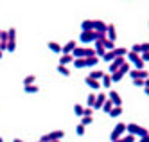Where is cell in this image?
<instances>
[{
  "mask_svg": "<svg viewBox=\"0 0 149 142\" xmlns=\"http://www.w3.org/2000/svg\"><path fill=\"white\" fill-rule=\"evenodd\" d=\"M127 59L126 61H130V63H133V67L136 69V70H144L146 69V63L142 61V58L138 56V54H135V52H131V50H127Z\"/></svg>",
  "mask_w": 149,
  "mask_h": 142,
  "instance_id": "6da1fadb",
  "label": "cell"
},
{
  "mask_svg": "<svg viewBox=\"0 0 149 142\" xmlns=\"http://www.w3.org/2000/svg\"><path fill=\"white\" fill-rule=\"evenodd\" d=\"M102 34H99V32H95V31H86V32H81L79 34V40L83 41V43H95L99 38H101Z\"/></svg>",
  "mask_w": 149,
  "mask_h": 142,
  "instance_id": "7a4b0ae2",
  "label": "cell"
},
{
  "mask_svg": "<svg viewBox=\"0 0 149 142\" xmlns=\"http://www.w3.org/2000/svg\"><path fill=\"white\" fill-rule=\"evenodd\" d=\"M126 63V58H122V56H119V58H115L111 63H110V67H108V70H110V74H113V72H117L122 65Z\"/></svg>",
  "mask_w": 149,
  "mask_h": 142,
  "instance_id": "3957f363",
  "label": "cell"
},
{
  "mask_svg": "<svg viewBox=\"0 0 149 142\" xmlns=\"http://www.w3.org/2000/svg\"><path fill=\"white\" fill-rule=\"evenodd\" d=\"M126 132V124H122V122H119L115 128H113V132H111V135H110V139H111V142L113 140H117V139H120V135Z\"/></svg>",
  "mask_w": 149,
  "mask_h": 142,
  "instance_id": "277c9868",
  "label": "cell"
},
{
  "mask_svg": "<svg viewBox=\"0 0 149 142\" xmlns=\"http://www.w3.org/2000/svg\"><path fill=\"white\" fill-rule=\"evenodd\" d=\"M106 29H108V24H104L102 20H93V31L99 32V34L106 36Z\"/></svg>",
  "mask_w": 149,
  "mask_h": 142,
  "instance_id": "5b68a950",
  "label": "cell"
},
{
  "mask_svg": "<svg viewBox=\"0 0 149 142\" xmlns=\"http://www.w3.org/2000/svg\"><path fill=\"white\" fill-rule=\"evenodd\" d=\"M127 74L131 76V79H147V78H149L147 70H136V69H135V70H130Z\"/></svg>",
  "mask_w": 149,
  "mask_h": 142,
  "instance_id": "8992f818",
  "label": "cell"
},
{
  "mask_svg": "<svg viewBox=\"0 0 149 142\" xmlns=\"http://www.w3.org/2000/svg\"><path fill=\"white\" fill-rule=\"evenodd\" d=\"M106 38L115 43V40H117V29H115L113 24H108V29H106Z\"/></svg>",
  "mask_w": 149,
  "mask_h": 142,
  "instance_id": "52a82bcc",
  "label": "cell"
},
{
  "mask_svg": "<svg viewBox=\"0 0 149 142\" xmlns=\"http://www.w3.org/2000/svg\"><path fill=\"white\" fill-rule=\"evenodd\" d=\"M108 99L113 103V106H120V104H122V99H120V95L117 94L115 90H111V92L108 94Z\"/></svg>",
  "mask_w": 149,
  "mask_h": 142,
  "instance_id": "ba28073f",
  "label": "cell"
},
{
  "mask_svg": "<svg viewBox=\"0 0 149 142\" xmlns=\"http://www.w3.org/2000/svg\"><path fill=\"white\" fill-rule=\"evenodd\" d=\"M106 99H108V95L101 92L97 97H95V104H93V110H99V108H102V104H104V101H106Z\"/></svg>",
  "mask_w": 149,
  "mask_h": 142,
  "instance_id": "9c48e42d",
  "label": "cell"
},
{
  "mask_svg": "<svg viewBox=\"0 0 149 142\" xmlns=\"http://www.w3.org/2000/svg\"><path fill=\"white\" fill-rule=\"evenodd\" d=\"M101 41H102V47H104V50H106V52L115 49V43H113V41H110L106 36H101Z\"/></svg>",
  "mask_w": 149,
  "mask_h": 142,
  "instance_id": "30bf717a",
  "label": "cell"
},
{
  "mask_svg": "<svg viewBox=\"0 0 149 142\" xmlns=\"http://www.w3.org/2000/svg\"><path fill=\"white\" fill-rule=\"evenodd\" d=\"M63 137H65V133H63L61 129H54V132L49 133V140H61Z\"/></svg>",
  "mask_w": 149,
  "mask_h": 142,
  "instance_id": "8fae6325",
  "label": "cell"
},
{
  "mask_svg": "<svg viewBox=\"0 0 149 142\" xmlns=\"http://www.w3.org/2000/svg\"><path fill=\"white\" fill-rule=\"evenodd\" d=\"M68 63H74V56H72V54H63V56L59 58V65L67 67Z\"/></svg>",
  "mask_w": 149,
  "mask_h": 142,
  "instance_id": "7c38bea8",
  "label": "cell"
},
{
  "mask_svg": "<svg viewBox=\"0 0 149 142\" xmlns=\"http://www.w3.org/2000/svg\"><path fill=\"white\" fill-rule=\"evenodd\" d=\"M72 56H74V59H83L84 58V47H76L72 50Z\"/></svg>",
  "mask_w": 149,
  "mask_h": 142,
  "instance_id": "4fadbf2b",
  "label": "cell"
},
{
  "mask_svg": "<svg viewBox=\"0 0 149 142\" xmlns=\"http://www.w3.org/2000/svg\"><path fill=\"white\" fill-rule=\"evenodd\" d=\"M76 49V41H67L65 45H63V54H72V50Z\"/></svg>",
  "mask_w": 149,
  "mask_h": 142,
  "instance_id": "5bb4252c",
  "label": "cell"
},
{
  "mask_svg": "<svg viewBox=\"0 0 149 142\" xmlns=\"http://www.w3.org/2000/svg\"><path fill=\"white\" fill-rule=\"evenodd\" d=\"M81 29H83V32L93 31V20H83L81 22Z\"/></svg>",
  "mask_w": 149,
  "mask_h": 142,
  "instance_id": "9a60e30c",
  "label": "cell"
},
{
  "mask_svg": "<svg viewBox=\"0 0 149 142\" xmlns=\"http://www.w3.org/2000/svg\"><path fill=\"white\" fill-rule=\"evenodd\" d=\"M84 83H86L92 90H99V88H101V83L95 81V79H92V78H86V79H84Z\"/></svg>",
  "mask_w": 149,
  "mask_h": 142,
  "instance_id": "2e32d148",
  "label": "cell"
},
{
  "mask_svg": "<svg viewBox=\"0 0 149 142\" xmlns=\"http://www.w3.org/2000/svg\"><path fill=\"white\" fill-rule=\"evenodd\" d=\"M49 49L52 52H56V54L63 52V45H59V43H56V41H49Z\"/></svg>",
  "mask_w": 149,
  "mask_h": 142,
  "instance_id": "e0dca14e",
  "label": "cell"
},
{
  "mask_svg": "<svg viewBox=\"0 0 149 142\" xmlns=\"http://www.w3.org/2000/svg\"><path fill=\"white\" fill-rule=\"evenodd\" d=\"M24 92L25 94H38L40 92V86H36V85H27V86H24Z\"/></svg>",
  "mask_w": 149,
  "mask_h": 142,
  "instance_id": "ac0fdd59",
  "label": "cell"
},
{
  "mask_svg": "<svg viewBox=\"0 0 149 142\" xmlns=\"http://www.w3.org/2000/svg\"><path fill=\"white\" fill-rule=\"evenodd\" d=\"M113 54H115V58H119V56H126V54H127V49L126 47H115L113 49Z\"/></svg>",
  "mask_w": 149,
  "mask_h": 142,
  "instance_id": "d6986e66",
  "label": "cell"
},
{
  "mask_svg": "<svg viewBox=\"0 0 149 142\" xmlns=\"http://www.w3.org/2000/svg\"><path fill=\"white\" fill-rule=\"evenodd\" d=\"M97 63H99L97 56H95V58H84V65H86V67H95Z\"/></svg>",
  "mask_w": 149,
  "mask_h": 142,
  "instance_id": "ffe728a7",
  "label": "cell"
},
{
  "mask_svg": "<svg viewBox=\"0 0 149 142\" xmlns=\"http://www.w3.org/2000/svg\"><path fill=\"white\" fill-rule=\"evenodd\" d=\"M113 83H111V78H110V74H104L102 76V83H101V86H106V88H108V86H111Z\"/></svg>",
  "mask_w": 149,
  "mask_h": 142,
  "instance_id": "44dd1931",
  "label": "cell"
},
{
  "mask_svg": "<svg viewBox=\"0 0 149 142\" xmlns=\"http://www.w3.org/2000/svg\"><path fill=\"white\" fill-rule=\"evenodd\" d=\"M120 113H122V106H113V108H111V112H110V117L115 119V117H119Z\"/></svg>",
  "mask_w": 149,
  "mask_h": 142,
  "instance_id": "7402d4cb",
  "label": "cell"
},
{
  "mask_svg": "<svg viewBox=\"0 0 149 142\" xmlns=\"http://www.w3.org/2000/svg\"><path fill=\"white\" fill-rule=\"evenodd\" d=\"M102 76H104V72L102 70H95V72H92L88 78H92V79H95V81H99V79H102Z\"/></svg>",
  "mask_w": 149,
  "mask_h": 142,
  "instance_id": "603a6c76",
  "label": "cell"
},
{
  "mask_svg": "<svg viewBox=\"0 0 149 142\" xmlns=\"http://www.w3.org/2000/svg\"><path fill=\"white\" fill-rule=\"evenodd\" d=\"M111 108H113V103H111L110 99H106V101H104V104H102V112L110 113V112H111Z\"/></svg>",
  "mask_w": 149,
  "mask_h": 142,
  "instance_id": "cb8c5ba5",
  "label": "cell"
},
{
  "mask_svg": "<svg viewBox=\"0 0 149 142\" xmlns=\"http://www.w3.org/2000/svg\"><path fill=\"white\" fill-rule=\"evenodd\" d=\"M84 58H95V49L84 47Z\"/></svg>",
  "mask_w": 149,
  "mask_h": 142,
  "instance_id": "d4e9b609",
  "label": "cell"
},
{
  "mask_svg": "<svg viewBox=\"0 0 149 142\" xmlns=\"http://www.w3.org/2000/svg\"><path fill=\"white\" fill-rule=\"evenodd\" d=\"M34 81H36V76H33V74H31V76H25V78H24V86L33 85Z\"/></svg>",
  "mask_w": 149,
  "mask_h": 142,
  "instance_id": "484cf974",
  "label": "cell"
},
{
  "mask_svg": "<svg viewBox=\"0 0 149 142\" xmlns=\"http://www.w3.org/2000/svg\"><path fill=\"white\" fill-rule=\"evenodd\" d=\"M113 142H136V137H135V135H127V137H124V139H117V140H113Z\"/></svg>",
  "mask_w": 149,
  "mask_h": 142,
  "instance_id": "4316f807",
  "label": "cell"
},
{
  "mask_svg": "<svg viewBox=\"0 0 149 142\" xmlns=\"http://www.w3.org/2000/svg\"><path fill=\"white\" fill-rule=\"evenodd\" d=\"M102 59H104V61H108V63H111V61L115 59V54H113V50H108V52H106L104 56H102Z\"/></svg>",
  "mask_w": 149,
  "mask_h": 142,
  "instance_id": "83f0119b",
  "label": "cell"
},
{
  "mask_svg": "<svg viewBox=\"0 0 149 142\" xmlns=\"http://www.w3.org/2000/svg\"><path fill=\"white\" fill-rule=\"evenodd\" d=\"M7 38H9L7 41H16V31H15L13 27H11V29L7 31Z\"/></svg>",
  "mask_w": 149,
  "mask_h": 142,
  "instance_id": "f1b7e54d",
  "label": "cell"
},
{
  "mask_svg": "<svg viewBox=\"0 0 149 142\" xmlns=\"http://www.w3.org/2000/svg\"><path fill=\"white\" fill-rule=\"evenodd\" d=\"M58 72H59L61 76H65V78H68V76H70V70H68L67 67H63V65H59V67H58Z\"/></svg>",
  "mask_w": 149,
  "mask_h": 142,
  "instance_id": "f546056e",
  "label": "cell"
},
{
  "mask_svg": "<svg viewBox=\"0 0 149 142\" xmlns=\"http://www.w3.org/2000/svg\"><path fill=\"white\" fill-rule=\"evenodd\" d=\"M92 122H93V119H92L90 115H83V121H81V124H83V126H90Z\"/></svg>",
  "mask_w": 149,
  "mask_h": 142,
  "instance_id": "4dcf8cb0",
  "label": "cell"
},
{
  "mask_svg": "<svg viewBox=\"0 0 149 142\" xmlns=\"http://www.w3.org/2000/svg\"><path fill=\"white\" fill-rule=\"evenodd\" d=\"M83 112H84V108H83L81 104H76V106H74V113H76L77 117H83Z\"/></svg>",
  "mask_w": 149,
  "mask_h": 142,
  "instance_id": "1f68e13d",
  "label": "cell"
},
{
  "mask_svg": "<svg viewBox=\"0 0 149 142\" xmlns=\"http://www.w3.org/2000/svg\"><path fill=\"white\" fill-rule=\"evenodd\" d=\"M74 67L76 69H84L86 65H84V58L83 59H74Z\"/></svg>",
  "mask_w": 149,
  "mask_h": 142,
  "instance_id": "d6a6232c",
  "label": "cell"
},
{
  "mask_svg": "<svg viewBox=\"0 0 149 142\" xmlns=\"http://www.w3.org/2000/svg\"><path fill=\"white\" fill-rule=\"evenodd\" d=\"M95 97H97V95H95V94H90L88 95V108H93V104H95Z\"/></svg>",
  "mask_w": 149,
  "mask_h": 142,
  "instance_id": "836d02e7",
  "label": "cell"
},
{
  "mask_svg": "<svg viewBox=\"0 0 149 142\" xmlns=\"http://www.w3.org/2000/svg\"><path fill=\"white\" fill-rule=\"evenodd\" d=\"M84 132H86V126H83V124H79V126L76 128V133H77L79 137H83V135H84Z\"/></svg>",
  "mask_w": 149,
  "mask_h": 142,
  "instance_id": "e575fe53",
  "label": "cell"
},
{
  "mask_svg": "<svg viewBox=\"0 0 149 142\" xmlns=\"http://www.w3.org/2000/svg\"><path fill=\"white\" fill-rule=\"evenodd\" d=\"M131 52H135V54H138V56H140V54H142V49H140V43H135V45L131 47Z\"/></svg>",
  "mask_w": 149,
  "mask_h": 142,
  "instance_id": "d590c367",
  "label": "cell"
},
{
  "mask_svg": "<svg viewBox=\"0 0 149 142\" xmlns=\"http://www.w3.org/2000/svg\"><path fill=\"white\" fill-rule=\"evenodd\" d=\"M7 31H0V43H7Z\"/></svg>",
  "mask_w": 149,
  "mask_h": 142,
  "instance_id": "8d00e7d4",
  "label": "cell"
},
{
  "mask_svg": "<svg viewBox=\"0 0 149 142\" xmlns=\"http://www.w3.org/2000/svg\"><path fill=\"white\" fill-rule=\"evenodd\" d=\"M119 72H122V74H124V76H126V74H127V72H130V63H127V61H126V63H124V65H122V67H120V69H119Z\"/></svg>",
  "mask_w": 149,
  "mask_h": 142,
  "instance_id": "74e56055",
  "label": "cell"
},
{
  "mask_svg": "<svg viewBox=\"0 0 149 142\" xmlns=\"http://www.w3.org/2000/svg\"><path fill=\"white\" fill-rule=\"evenodd\" d=\"M16 49V41H7V52H15Z\"/></svg>",
  "mask_w": 149,
  "mask_h": 142,
  "instance_id": "f35d334b",
  "label": "cell"
},
{
  "mask_svg": "<svg viewBox=\"0 0 149 142\" xmlns=\"http://www.w3.org/2000/svg\"><path fill=\"white\" fill-rule=\"evenodd\" d=\"M131 83H133L135 86H144V85H146V79H131Z\"/></svg>",
  "mask_w": 149,
  "mask_h": 142,
  "instance_id": "ab89813d",
  "label": "cell"
},
{
  "mask_svg": "<svg viewBox=\"0 0 149 142\" xmlns=\"http://www.w3.org/2000/svg\"><path fill=\"white\" fill-rule=\"evenodd\" d=\"M140 49H142V54L149 52V43H142V45H140Z\"/></svg>",
  "mask_w": 149,
  "mask_h": 142,
  "instance_id": "60d3db41",
  "label": "cell"
},
{
  "mask_svg": "<svg viewBox=\"0 0 149 142\" xmlns=\"http://www.w3.org/2000/svg\"><path fill=\"white\" fill-rule=\"evenodd\" d=\"M92 113H93V108H88V106L84 108V112H83V115H90V117H92Z\"/></svg>",
  "mask_w": 149,
  "mask_h": 142,
  "instance_id": "b9f144b4",
  "label": "cell"
},
{
  "mask_svg": "<svg viewBox=\"0 0 149 142\" xmlns=\"http://www.w3.org/2000/svg\"><path fill=\"white\" fill-rule=\"evenodd\" d=\"M140 58H142V61H144V63H147V61H149V52H146V54H140Z\"/></svg>",
  "mask_w": 149,
  "mask_h": 142,
  "instance_id": "7bdbcfd3",
  "label": "cell"
},
{
  "mask_svg": "<svg viewBox=\"0 0 149 142\" xmlns=\"http://www.w3.org/2000/svg\"><path fill=\"white\" fill-rule=\"evenodd\" d=\"M40 142H50V140H49V135H43V137L40 139Z\"/></svg>",
  "mask_w": 149,
  "mask_h": 142,
  "instance_id": "ee69618b",
  "label": "cell"
},
{
  "mask_svg": "<svg viewBox=\"0 0 149 142\" xmlns=\"http://www.w3.org/2000/svg\"><path fill=\"white\" fill-rule=\"evenodd\" d=\"M140 140H142V142H149V135H146V137H142Z\"/></svg>",
  "mask_w": 149,
  "mask_h": 142,
  "instance_id": "f6af8a7d",
  "label": "cell"
},
{
  "mask_svg": "<svg viewBox=\"0 0 149 142\" xmlns=\"http://www.w3.org/2000/svg\"><path fill=\"white\" fill-rule=\"evenodd\" d=\"M144 86H146V88H149V78L146 79V85H144Z\"/></svg>",
  "mask_w": 149,
  "mask_h": 142,
  "instance_id": "bcb514c9",
  "label": "cell"
},
{
  "mask_svg": "<svg viewBox=\"0 0 149 142\" xmlns=\"http://www.w3.org/2000/svg\"><path fill=\"white\" fill-rule=\"evenodd\" d=\"M144 90H146V95L149 97V88H146V86H144Z\"/></svg>",
  "mask_w": 149,
  "mask_h": 142,
  "instance_id": "7dc6e473",
  "label": "cell"
},
{
  "mask_svg": "<svg viewBox=\"0 0 149 142\" xmlns=\"http://www.w3.org/2000/svg\"><path fill=\"white\" fill-rule=\"evenodd\" d=\"M13 142H24V140H22V139H15Z\"/></svg>",
  "mask_w": 149,
  "mask_h": 142,
  "instance_id": "c3c4849f",
  "label": "cell"
},
{
  "mask_svg": "<svg viewBox=\"0 0 149 142\" xmlns=\"http://www.w3.org/2000/svg\"><path fill=\"white\" fill-rule=\"evenodd\" d=\"M2 56H4V52H0V59H2Z\"/></svg>",
  "mask_w": 149,
  "mask_h": 142,
  "instance_id": "681fc988",
  "label": "cell"
},
{
  "mask_svg": "<svg viewBox=\"0 0 149 142\" xmlns=\"http://www.w3.org/2000/svg\"><path fill=\"white\" fill-rule=\"evenodd\" d=\"M0 142H4V139H2V137H0Z\"/></svg>",
  "mask_w": 149,
  "mask_h": 142,
  "instance_id": "f907efd6",
  "label": "cell"
},
{
  "mask_svg": "<svg viewBox=\"0 0 149 142\" xmlns=\"http://www.w3.org/2000/svg\"><path fill=\"white\" fill-rule=\"evenodd\" d=\"M50 142H59V140H50Z\"/></svg>",
  "mask_w": 149,
  "mask_h": 142,
  "instance_id": "816d5d0a",
  "label": "cell"
},
{
  "mask_svg": "<svg viewBox=\"0 0 149 142\" xmlns=\"http://www.w3.org/2000/svg\"><path fill=\"white\" fill-rule=\"evenodd\" d=\"M138 142H142V140H138Z\"/></svg>",
  "mask_w": 149,
  "mask_h": 142,
  "instance_id": "f5cc1de1",
  "label": "cell"
},
{
  "mask_svg": "<svg viewBox=\"0 0 149 142\" xmlns=\"http://www.w3.org/2000/svg\"><path fill=\"white\" fill-rule=\"evenodd\" d=\"M38 142H40V140H38Z\"/></svg>",
  "mask_w": 149,
  "mask_h": 142,
  "instance_id": "db71d44e",
  "label": "cell"
}]
</instances>
